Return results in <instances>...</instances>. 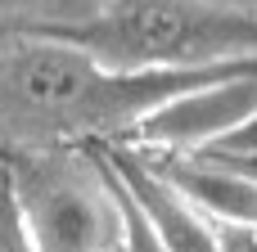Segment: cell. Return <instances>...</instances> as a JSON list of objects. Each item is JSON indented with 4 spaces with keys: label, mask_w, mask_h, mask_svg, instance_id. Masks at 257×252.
<instances>
[{
    "label": "cell",
    "mask_w": 257,
    "mask_h": 252,
    "mask_svg": "<svg viewBox=\"0 0 257 252\" xmlns=\"http://www.w3.org/2000/svg\"><path fill=\"white\" fill-rule=\"evenodd\" d=\"M257 63V59H248ZM163 72V68H108L81 45L50 32H5L0 36V158L41 149H90L126 144L131 131L176 95H190L226 72Z\"/></svg>",
    "instance_id": "obj_1"
},
{
    "label": "cell",
    "mask_w": 257,
    "mask_h": 252,
    "mask_svg": "<svg viewBox=\"0 0 257 252\" xmlns=\"http://www.w3.org/2000/svg\"><path fill=\"white\" fill-rule=\"evenodd\" d=\"M27 32V27H18ZM63 36L108 68H226L257 59V14L217 0H104L77 23L32 27Z\"/></svg>",
    "instance_id": "obj_2"
},
{
    "label": "cell",
    "mask_w": 257,
    "mask_h": 252,
    "mask_svg": "<svg viewBox=\"0 0 257 252\" xmlns=\"http://www.w3.org/2000/svg\"><path fill=\"white\" fill-rule=\"evenodd\" d=\"M36 252H122V203L99 149H41L5 158Z\"/></svg>",
    "instance_id": "obj_3"
},
{
    "label": "cell",
    "mask_w": 257,
    "mask_h": 252,
    "mask_svg": "<svg viewBox=\"0 0 257 252\" xmlns=\"http://www.w3.org/2000/svg\"><path fill=\"white\" fill-rule=\"evenodd\" d=\"M257 117V63L226 72L190 95L167 99L163 108H154L136 131H131V149H149V153H181V158H199L221 149L235 131H244Z\"/></svg>",
    "instance_id": "obj_4"
},
{
    "label": "cell",
    "mask_w": 257,
    "mask_h": 252,
    "mask_svg": "<svg viewBox=\"0 0 257 252\" xmlns=\"http://www.w3.org/2000/svg\"><path fill=\"white\" fill-rule=\"evenodd\" d=\"M104 153L122 198L131 203V212L145 221V230L163 243L167 252H217L212 239V221L131 144H90Z\"/></svg>",
    "instance_id": "obj_5"
},
{
    "label": "cell",
    "mask_w": 257,
    "mask_h": 252,
    "mask_svg": "<svg viewBox=\"0 0 257 252\" xmlns=\"http://www.w3.org/2000/svg\"><path fill=\"white\" fill-rule=\"evenodd\" d=\"M0 252H36L32 243V230L23 221V207L9 189V176L0 171Z\"/></svg>",
    "instance_id": "obj_6"
},
{
    "label": "cell",
    "mask_w": 257,
    "mask_h": 252,
    "mask_svg": "<svg viewBox=\"0 0 257 252\" xmlns=\"http://www.w3.org/2000/svg\"><path fill=\"white\" fill-rule=\"evenodd\" d=\"M99 158H104V153H99ZM104 167H108V162H104ZM108 176H113V171H108ZM113 185H117V180H113ZM117 203H122V252H167L149 230H145V221L131 212V203L122 198V189H117Z\"/></svg>",
    "instance_id": "obj_7"
},
{
    "label": "cell",
    "mask_w": 257,
    "mask_h": 252,
    "mask_svg": "<svg viewBox=\"0 0 257 252\" xmlns=\"http://www.w3.org/2000/svg\"><path fill=\"white\" fill-rule=\"evenodd\" d=\"M212 239H217V252H257V230L239 221H212Z\"/></svg>",
    "instance_id": "obj_8"
},
{
    "label": "cell",
    "mask_w": 257,
    "mask_h": 252,
    "mask_svg": "<svg viewBox=\"0 0 257 252\" xmlns=\"http://www.w3.org/2000/svg\"><path fill=\"white\" fill-rule=\"evenodd\" d=\"M217 158H257V117L244 126V131H235L221 149H212Z\"/></svg>",
    "instance_id": "obj_9"
},
{
    "label": "cell",
    "mask_w": 257,
    "mask_h": 252,
    "mask_svg": "<svg viewBox=\"0 0 257 252\" xmlns=\"http://www.w3.org/2000/svg\"><path fill=\"white\" fill-rule=\"evenodd\" d=\"M199 158H217V153H199ZM217 162H226V167H235V171H244V176L257 180V158H217Z\"/></svg>",
    "instance_id": "obj_10"
},
{
    "label": "cell",
    "mask_w": 257,
    "mask_h": 252,
    "mask_svg": "<svg viewBox=\"0 0 257 252\" xmlns=\"http://www.w3.org/2000/svg\"><path fill=\"white\" fill-rule=\"evenodd\" d=\"M217 5H226V9H244V14H257V0H217Z\"/></svg>",
    "instance_id": "obj_11"
}]
</instances>
